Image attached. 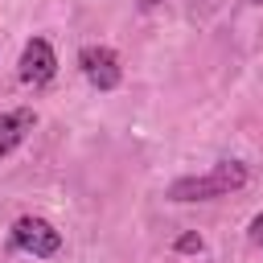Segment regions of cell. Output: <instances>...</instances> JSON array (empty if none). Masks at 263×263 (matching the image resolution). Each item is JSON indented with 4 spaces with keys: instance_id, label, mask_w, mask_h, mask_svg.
I'll return each instance as SVG.
<instances>
[{
    "instance_id": "6da1fadb",
    "label": "cell",
    "mask_w": 263,
    "mask_h": 263,
    "mask_svg": "<svg viewBox=\"0 0 263 263\" xmlns=\"http://www.w3.org/2000/svg\"><path fill=\"white\" fill-rule=\"evenodd\" d=\"M242 185H247V164L242 160H218L201 177L173 181L168 185V201H210V197H226V193H234Z\"/></svg>"
},
{
    "instance_id": "7a4b0ae2",
    "label": "cell",
    "mask_w": 263,
    "mask_h": 263,
    "mask_svg": "<svg viewBox=\"0 0 263 263\" xmlns=\"http://www.w3.org/2000/svg\"><path fill=\"white\" fill-rule=\"evenodd\" d=\"M8 242H12V251H25V255H33V259H53V255L62 251V234L53 230V222H45V218H37V214L16 218L12 230H8Z\"/></svg>"
},
{
    "instance_id": "3957f363",
    "label": "cell",
    "mask_w": 263,
    "mask_h": 263,
    "mask_svg": "<svg viewBox=\"0 0 263 263\" xmlns=\"http://www.w3.org/2000/svg\"><path fill=\"white\" fill-rule=\"evenodd\" d=\"M78 70L82 78L95 86V90H115L123 82V66H119V53L111 45H82L78 49Z\"/></svg>"
},
{
    "instance_id": "277c9868",
    "label": "cell",
    "mask_w": 263,
    "mask_h": 263,
    "mask_svg": "<svg viewBox=\"0 0 263 263\" xmlns=\"http://www.w3.org/2000/svg\"><path fill=\"white\" fill-rule=\"evenodd\" d=\"M16 74H21V82H25V86H45V82L58 74V53H53V45H49L45 37L25 41L21 62H16Z\"/></svg>"
},
{
    "instance_id": "5b68a950",
    "label": "cell",
    "mask_w": 263,
    "mask_h": 263,
    "mask_svg": "<svg viewBox=\"0 0 263 263\" xmlns=\"http://www.w3.org/2000/svg\"><path fill=\"white\" fill-rule=\"evenodd\" d=\"M33 123H37V115H33L29 107H21V111H4V115H0V156H8V152L33 132Z\"/></svg>"
},
{
    "instance_id": "8992f818",
    "label": "cell",
    "mask_w": 263,
    "mask_h": 263,
    "mask_svg": "<svg viewBox=\"0 0 263 263\" xmlns=\"http://www.w3.org/2000/svg\"><path fill=\"white\" fill-rule=\"evenodd\" d=\"M177 251H201V234H193V230L181 234V238H177Z\"/></svg>"
},
{
    "instance_id": "52a82bcc",
    "label": "cell",
    "mask_w": 263,
    "mask_h": 263,
    "mask_svg": "<svg viewBox=\"0 0 263 263\" xmlns=\"http://www.w3.org/2000/svg\"><path fill=\"white\" fill-rule=\"evenodd\" d=\"M247 234H251V242H255V247H263V214H255V218H251V230H247Z\"/></svg>"
},
{
    "instance_id": "ba28073f",
    "label": "cell",
    "mask_w": 263,
    "mask_h": 263,
    "mask_svg": "<svg viewBox=\"0 0 263 263\" xmlns=\"http://www.w3.org/2000/svg\"><path fill=\"white\" fill-rule=\"evenodd\" d=\"M136 4H140V8H144V12H148V8H156V4H160V0H136Z\"/></svg>"
},
{
    "instance_id": "9c48e42d",
    "label": "cell",
    "mask_w": 263,
    "mask_h": 263,
    "mask_svg": "<svg viewBox=\"0 0 263 263\" xmlns=\"http://www.w3.org/2000/svg\"><path fill=\"white\" fill-rule=\"evenodd\" d=\"M251 4H263V0H251Z\"/></svg>"
}]
</instances>
